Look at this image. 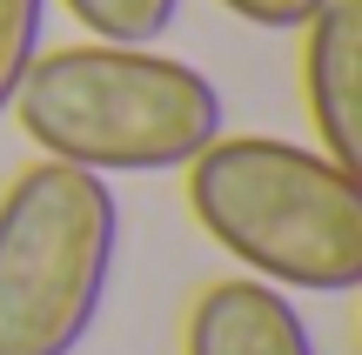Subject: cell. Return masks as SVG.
I'll use <instances>...</instances> for the list:
<instances>
[{
  "instance_id": "cell-1",
  "label": "cell",
  "mask_w": 362,
  "mask_h": 355,
  "mask_svg": "<svg viewBox=\"0 0 362 355\" xmlns=\"http://www.w3.org/2000/svg\"><path fill=\"white\" fill-rule=\"evenodd\" d=\"M188 208L221 255L282 295L362 289V188L322 148L215 134L188 161Z\"/></svg>"
},
{
  "instance_id": "cell-2",
  "label": "cell",
  "mask_w": 362,
  "mask_h": 355,
  "mask_svg": "<svg viewBox=\"0 0 362 355\" xmlns=\"http://www.w3.org/2000/svg\"><path fill=\"white\" fill-rule=\"evenodd\" d=\"M7 114L47 161L88 174H175L221 134L228 107L202 67L155 47L81 40L34 54Z\"/></svg>"
},
{
  "instance_id": "cell-3",
  "label": "cell",
  "mask_w": 362,
  "mask_h": 355,
  "mask_svg": "<svg viewBox=\"0 0 362 355\" xmlns=\"http://www.w3.org/2000/svg\"><path fill=\"white\" fill-rule=\"evenodd\" d=\"M121 201L107 174L40 155L0 188V355H81L107 308Z\"/></svg>"
},
{
  "instance_id": "cell-4",
  "label": "cell",
  "mask_w": 362,
  "mask_h": 355,
  "mask_svg": "<svg viewBox=\"0 0 362 355\" xmlns=\"http://www.w3.org/2000/svg\"><path fill=\"white\" fill-rule=\"evenodd\" d=\"M302 101L315 148L336 168H362V0H322L302 27Z\"/></svg>"
},
{
  "instance_id": "cell-5",
  "label": "cell",
  "mask_w": 362,
  "mask_h": 355,
  "mask_svg": "<svg viewBox=\"0 0 362 355\" xmlns=\"http://www.w3.org/2000/svg\"><path fill=\"white\" fill-rule=\"evenodd\" d=\"M181 355H322V349L282 289H269L255 275H228L194 295Z\"/></svg>"
},
{
  "instance_id": "cell-6",
  "label": "cell",
  "mask_w": 362,
  "mask_h": 355,
  "mask_svg": "<svg viewBox=\"0 0 362 355\" xmlns=\"http://www.w3.org/2000/svg\"><path fill=\"white\" fill-rule=\"evenodd\" d=\"M88 40H121V47H155L161 34L175 27L181 0H61Z\"/></svg>"
},
{
  "instance_id": "cell-7",
  "label": "cell",
  "mask_w": 362,
  "mask_h": 355,
  "mask_svg": "<svg viewBox=\"0 0 362 355\" xmlns=\"http://www.w3.org/2000/svg\"><path fill=\"white\" fill-rule=\"evenodd\" d=\"M40 34H47V0H0V114L21 94L27 67L40 54Z\"/></svg>"
},
{
  "instance_id": "cell-8",
  "label": "cell",
  "mask_w": 362,
  "mask_h": 355,
  "mask_svg": "<svg viewBox=\"0 0 362 355\" xmlns=\"http://www.w3.org/2000/svg\"><path fill=\"white\" fill-rule=\"evenodd\" d=\"M221 7L235 20H248V27H269V34H302L322 0H221Z\"/></svg>"
}]
</instances>
